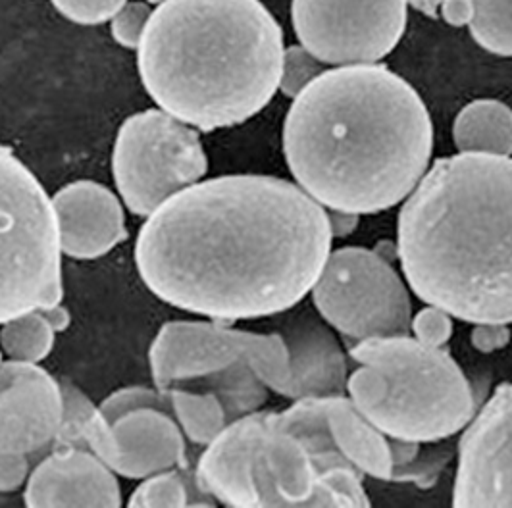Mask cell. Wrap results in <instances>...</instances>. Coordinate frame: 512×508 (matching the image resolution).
I'll list each match as a JSON object with an SVG mask.
<instances>
[{
	"instance_id": "f546056e",
	"label": "cell",
	"mask_w": 512,
	"mask_h": 508,
	"mask_svg": "<svg viewBox=\"0 0 512 508\" xmlns=\"http://www.w3.org/2000/svg\"><path fill=\"white\" fill-rule=\"evenodd\" d=\"M410 8L430 20H443L453 27L468 26L472 18L470 0H407Z\"/></svg>"
},
{
	"instance_id": "ba28073f",
	"label": "cell",
	"mask_w": 512,
	"mask_h": 508,
	"mask_svg": "<svg viewBox=\"0 0 512 508\" xmlns=\"http://www.w3.org/2000/svg\"><path fill=\"white\" fill-rule=\"evenodd\" d=\"M208 170L195 127L166 110H145L122 124L112 153V172L129 212L149 216Z\"/></svg>"
},
{
	"instance_id": "f1b7e54d",
	"label": "cell",
	"mask_w": 512,
	"mask_h": 508,
	"mask_svg": "<svg viewBox=\"0 0 512 508\" xmlns=\"http://www.w3.org/2000/svg\"><path fill=\"white\" fill-rule=\"evenodd\" d=\"M414 337L426 345L443 347L451 335H453V320L451 314L437 306L428 305V308L420 310L416 316H412Z\"/></svg>"
},
{
	"instance_id": "603a6c76",
	"label": "cell",
	"mask_w": 512,
	"mask_h": 508,
	"mask_svg": "<svg viewBox=\"0 0 512 508\" xmlns=\"http://www.w3.org/2000/svg\"><path fill=\"white\" fill-rule=\"evenodd\" d=\"M468 29L484 51L512 56V0H470Z\"/></svg>"
},
{
	"instance_id": "d590c367",
	"label": "cell",
	"mask_w": 512,
	"mask_h": 508,
	"mask_svg": "<svg viewBox=\"0 0 512 508\" xmlns=\"http://www.w3.org/2000/svg\"><path fill=\"white\" fill-rule=\"evenodd\" d=\"M0 364H2V355H0Z\"/></svg>"
},
{
	"instance_id": "d6986e66",
	"label": "cell",
	"mask_w": 512,
	"mask_h": 508,
	"mask_svg": "<svg viewBox=\"0 0 512 508\" xmlns=\"http://www.w3.org/2000/svg\"><path fill=\"white\" fill-rule=\"evenodd\" d=\"M459 153L512 154V108L495 99H480L462 108L453 126Z\"/></svg>"
},
{
	"instance_id": "3957f363",
	"label": "cell",
	"mask_w": 512,
	"mask_h": 508,
	"mask_svg": "<svg viewBox=\"0 0 512 508\" xmlns=\"http://www.w3.org/2000/svg\"><path fill=\"white\" fill-rule=\"evenodd\" d=\"M397 256L410 289L470 324H512V158L436 160L407 197Z\"/></svg>"
},
{
	"instance_id": "4dcf8cb0",
	"label": "cell",
	"mask_w": 512,
	"mask_h": 508,
	"mask_svg": "<svg viewBox=\"0 0 512 508\" xmlns=\"http://www.w3.org/2000/svg\"><path fill=\"white\" fill-rule=\"evenodd\" d=\"M29 455L0 451V493H10L26 485L29 478Z\"/></svg>"
},
{
	"instance_id": "836d02e7",
	"label": "cell",
	"mask_w": 512,
	"mask_h": 508,
	"mask_svg": "<svg viewBox=\"0 0 512 508\" xmlns=\"http://www.w3.org/2000/svg\"><path fill=\"white\" fill-rule=\"evenodd\" d=\"M43 314L47 316V320L51 322L52 328L56 331H64L70 324V314L66 308L60 305L51 306V308H41Z\"/></svg>"
},
{
	"instance_id": "52a82bcc",
	"label": "cell",
	"mask_w": 512,
	"mask_h": 508,
	"mask_svg": "<svg viewBox=\"0 0 512 508\" xmlns=\"http://www.w3.org/2000/svg\"><path fill=\"white\" fill-rule=\"evenodd\" d=\"M62 301V245L52 199L26 164L0 147V326Z\"/></svg>"
},
{
	"instance_id": "4fadbf2b",
	"label": "cell",
	"mask_w": 512,
	"mask_h": 508,
	"mask_svg": "<svg viewBox=\"0 0 512 508\" xmlns=\"http://www.w3.org/2000/svg\"><path fill=\"white\" fill-rule=\"evenodd\" d=\"M455 508H512V383L495 389L464 428Z\"/></svg>"
},
{
	"instance_id": "6da1fadb",
	"label": "cell",
	"mask_w": 512,
	"mask_h": 508,
	"mask_svg": "<svg viewBox=\"0 0 512 508\" xmlns=\"http://www.w3.org/2000/svg\"><path fill=\"white\" fill-rule=\"evenodd\" d=\"M328 210L274 176L201 179L147 216L141 280L166 305L218 322L276 316L312 291L332 253Z\"/></svg>"
},
{
	"instance_id": "e0dca14e",
	"label": "cell",
	"mask_w": 512,
	"mask_h": 508,
	"mask_svg": "<svg viewBox=\"0 0 512 508\" xmlns=\"http://www.w3.org/2000/svg\"><path fill=\"white\" fill-rule=\"evenodd\" d=\"M280 333L289 351V399L347 393V358L335 335L316 314L303 310L291 316Z\"/></svg>"
},
{
	"instance_id": "9c48e42d",
	"label": "cell",
	"mask_w": 512,
	"mask_h": 508,
	"mask_svg": "<svg viewBox=\"0 0 512 508\" xmlns=\"http://www.w3.org/2000/svg\"><path fill=\"white\" fill-rule=\"evenodd\" d=\"M62 393L64 420L56 447H85L128 480L185 468V435L166 410L133 408L108 422L76 385L62 383Z\"/></svg>"
},
{
	"instance_id": "30bf717a",
	"label": "cell",
	"mask_w": 512,
	"mask_h": 508,
	"mask_svg": "<svg viewBox=\"0 0 512 508\" xmlns=\"http://www.w3.org/2000/svg\"><path fill=\"white\" fill-rule=\"evenodd\" d=\"M320 318L351 339L409 335L412 303L405 281L376 251H332L312 287Z\"/></svg>"
},
{
	"instance_id": "9a60e30c",
	"label": "cell",
	"mask_w": 512,
	"mask_h": 508,
	"mask_svg": "<svg viewBox=\"0 0 512 508\" xmlns=\"http://www.w3.org/2000/svg\"><path fill=\"white\" fill-rule=\"evenodd\" d=\"M29 508L122 507L114 472L85 447H58L27 478Z\"/></svg>"
},
{
	"instance_id": "d6a6232c",
	"label": "cell",
	"mask_w": 512,
	"mask_h": 508,
	"mask_svg": "<svg viewBox=\"0 0 512 508\" xmlns=\"http://www.w3.org/2000/svg\"><path fill=\"white\" fill-rule=\"evenodd\" d=\"M328 216H330V228H332L333 239L345 237V235L353 233L357 226H359V214L328 210Z\"/></svg>"
},
{
	"instance_id": "5bb4252c",
	"label": "cell",
	"mask_w": 512,
	"mask_h": 508,
	"mask_svg": "<svg viewBox=\"0 0 512 508\" xmlns=\"http://www.w3.org/2000/svg\"><path fill=\"white\" fill-rule=\"evenodd\" d=\"M64 420L62 385L35 362L0 364V451L35 455L56 441Z\"/></svg>"
},
{
	"instance_id": "83f0119b",
	"label": "cell",
	"mask_w": 512,
	"mask_h": 508,
	"mask_svg": "<svg viewBox=\"0 0 512 508\" xmlns=\"http://www.w3.org/2000/svg\"><path fill=\"white\" fill-rule=\"evenodd\" d=\"M128 0H52L54 8L79 26H99L110 22Z\"/></svg>"
},
{
	"instance_id": "277c9868",
	"label": "cell",
	"mask_w": 512,
	"mask_h": 508,
	"mask_svg": "<svg viewBox=\"0 0 512 508\" xmlns=\"http://www.w3.org/2000/svg\"><path fill=\"white\" fill-rule=\"evenodd\" d=\"M283 31L260 0H166L137 49L158 108L201 131L251 120L280 91Z\"/></svg>"
},
{
	"instance_id": "ac0fdd59",
	"label": "cell",
	"mask_w": 512,
	"mask_h": 508,
	"mask_svg": "<svg viewBox=\"0 0 512 508\" xmlns=\"http://www.w3.org/2000/svg\"><path fill=\"white\" fill-rule=\"evenodd\" d=\"M258 426L260 410L233 420L206 445L195 468V489L208 501L231 508H258L249 472Z\"/></svg>"
},
{
	"instance_id": "7c38bea8",
	"label": "cell",
	"mask_w": 512,
	"mask_h": 508,
	"mask_svg": "<svg viewBox=\"0 0 512 508\" xmlns=\"http://www.w3.org/2000/svg\"><path fill=\"white\" fill-rule=\"evenodd\" d=\"M407 22V0H291L299 43L330 68L382 62Z\"/></svg>"
},
{
	"instance_id": "1f68e13d",
	"label": "cell",
	"mask_w": 512,
	"mask_h": 508,
	"mask_svg": "<svg viewBox=\"0 0 512 508\" xmlns=\"http://www.w3.org/2000/svg\"><path fill=\"white\" fill-rule=\"evenodd\" d=\"M511 341V331L507 324H478L472 333V345L482 353H493L507 347Z\"/></svg>"
},
{
	"instance_id": "ffe728a7",
	"label": "cell",
	"mask_w": 512,
	"mask_h": 508,
	"mask_svg": "<svg viewBox=\"0 0 512 508\" xmlns=\"http://www.w3.org/2000/svg\"><path fill=\"white\" fill-rule=\"evenodd\" d=\"M170 414L178 422L185 439L206 447L228 426V414L220 399L206 389L176 383L166 387Z\"/></svg>"
},
{
	"instance_id": "e575fe53",
	"label": "cell",
	"mask_w": 512,
	"mask_h": 508,
	"mask_svg": "<svg viewBox=\"0 0 512 508\" xmlns=\"http://www.w3.org/2000/svg\"><path fill=\"white\" fill-rule=\"evenodd\" d=\"M145 2H149L151 6H160L162 2H166V0H145Z\"/></svg>"
},
{
	"instance_id": "cb8c5ba5",
	"label": "cell",
	"mask_w": 512,
	"mask_h": 508,
	"mask_svg": "<svg viewBox=\"0 0 512 508\" xmlns=\"http://www.w3.org/2000/svg\"><path fill=\"white\" fill-rule=\"evenodd\" d=\"M191 489L180 470H164L145 478L131 493L129 507L181 508L189 507Z\"/></svg>"
},
{
	"instance_id": "7402d4cb",
	"label": "cell",
	"mask_w": 512,
	"mask_h": 508,
	"mask_svg": "<svg viewBox=\"0 0 512 508\" xmlns=\"http://www.w3.org/2000/svg\"><path fill=\"white\" fill-rule=\"evenodd\" d=\"M54 335L43 310H31L2 324L0 347L12 360L39 364L51 355Z\"/></svg>"
},
{
	"instance_id": "d4e9b609",
	"label": "cell",
	"mask_w": 512,
	"mask_h": 508,
	"mask_svg": "<svg viewBox=\"0 0 512 508\" xmlns=\"http://www.w3.org/2000/svg\"><path fill=\"white\" fill-rule=\"evenodd\" d=\"M330 66L316 58L312 52L305 49L301 43L293 47H285L282 58V76H280V91L285 97L295 99L301 91L328 70Z\"/></svg>"
},
{
	"instance_id": "4316f807",
	"label": "cell",
	"mask_w": 512,
	"mask_h": 508,
	"mask_svg": "<svg viewBox=\"0 0 512 508\" xmlns=\"http://www.w3.org/2000/svg\"><path fill=\"white\" fill-rule=\"evenodd\" d=\"M153 407L166 410L170 414V403L166 389L158 387H126L114 391L110 397H106L99 405V410L104 418L110 422L118 418L120 414L133 410V408Z\"/></svg>"
},
{
	"instance_id": "8992f818",
	"label": "cell",
	"mask_w": 512,
	"mask_h": 508,
	"mask_svg": "<svg viewBox=\"0 0 512 508\" xmlns=\"http://www.w3.org/2000/svg\"><path fill=\"white\" fill-rule=\"evenodd\" d=\"M258 508H368L366 474L333 437L328 397L260 410L251 460Z\"/></svg>"
},
{
	"instance_id": "2e32d148",
	"label": "cell",
	"mask_w": 512,
	"mask_h": 508,
	"mask_svg": "<svg viewBox=\"0 0 512 508\" xmlns=\"http://www.w3.org/2000/svg\"><path fill=\"white\" fill-rule=\"evenodd\" d=\"M52 206L62 253L72 258H99L128 237L122 203L101 183L74 181L52 197Z\"/></svg>"
},
{
	"instance_id": "7a4b0ae2",
	"label": "cell",
	"mask_w": 512,
	"mask_h": 508,
	"mask_svg": "<svg viewBox=\"0 0 512 508\" xmlns=\"http://www.w3.org/2000/svg\"><path fill=\"white\" fill-rule=\"evenodd\" d=\"M434 126L418 91L384 64L333 66L289 106L283 154L328 210L376 214L403 203L430 168Z\"/></svg>"
},
{
	"instance_id": "484cf974",
	"label": "cell",
	"mask_w": 512,
	"mask_h": 508,
	"mask_svg": "<svg viewBox=\"0 0 512 508\" xmlns=\"http://www.w3.org/2000/svg\"><path fill=\"white\" fill-rule=\"evenodd\" d=\"M153 16V8L149 2H131L128 0L118 14L110 20V33L118 45L124 49L137 51L141 39L147 31L149 20Z\"/></svg>"
},
{
	"instance_id": "8fae6325",
	"label": "cell",
	"mask_w": 512,
	"mask_h": 508,
	"mask_svg": "<svg viewBox=\"0 0 512 508\" xmlns=\"http://www.w3.org/2000/svg\"><path fill=\"white\" fill-rule=\"evenodd\" d=\"M149 360L158 389L205 378L245 360L272 391L289 399V351L282 333L235 330L218 322H168L154 337Z\"/></svg>"
},
{
	"instance_id": "5b68a950",
	"label": "cell",
	"mask_w": 512,
	"mask_h": 508,
	"mask_svg": "<svg viewBox=\"0 0 512 508\" xmlns=\"http://www.w3.org/2000/svg\"><path fill=\"white\" fill-rule=\"evenodd\" d=\"M349 355L359 368L347 380V393L387 439L436 443L472 422V387L443 347L389 335L362 339Z\"/></svg>"
},
{
	"instance_id": "44dd1931",
	"label": "cell",
	"mask_w": 512,
	"mask_h": 508,
	"mask_svg": "<svg viewBox=\"0 0 512 508\" xmlns=\"http://www.w3.org/2000/svg\"><path fill=\"white\" fill-rule=\"evenodd\" d=\"M180 383L212 391L224 405V410L228 414V424L245 414L260 410L268 401V389H270L258 378L253 366L245 360H239L228 368L214 372L205 378L180 381Z\"/></svg>"
}]
</instances>
